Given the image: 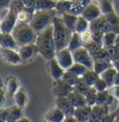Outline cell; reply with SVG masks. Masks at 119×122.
<instances>
[{
  "label": "cell",
  "mask_w": 119,
  "mask_h": 122,
  "mask_svg": "<svg viewBox=\"0 0 119 122\" xmlns=\"http://www.w3.org/2000/svg\"><path fill=\"white\" fill-rule=\"evenodd\" d=\"M99 7L102 15H107L115 12L114 9L113 0H99Z\"/></svg>",
  "instance_id": "28"
},
{
  "label": "cell",
  "mask_w": 119,
  "mask_h": 122,
  "mask_svg": "<svg viewBox=\"0 0 119 122\" xmlns=\"http://www.w3.org/2000/svg\"><path fill=\"white\" fill-rule=\"evenodd\" d=\"M72 31L65 25L62 17L56 16L53 20V36L56 44V51L68 48L69 42L73 36Z\"/></svg>",
  "instance_id": "2"
},
{
  "label": "cell",
  "mask_w": 119,
  "mask_h": 122,
  "mask_svg": "<svg viewBox=\"0 0 119 122\" xmlns=\"http://www.w3.org/2000/svg\"><path fill=\"white\" fill-rule=\"evenodd\" d=\"M74 91V87L69 85L62 78L58 80H53L52 92L57 97H68L71 92Z\"/></svg>",
  "instance_id": "9"
},
{
  "label": "cell",
  "mask_w": 119,
  "mask_h": 122,
  "mask_svg": "<svg viewBox=\"0 0 119 122\" xmlns=\"http://www.w3.org/2000/svg\"><path fill=\"white\" fill-rule=\"evenodd\" d=\"M72 53H73V57H74V62L81 63V64L87 66L89 69L93 70L94 60H93L92 56L90 55L89 51L84 46L79 48V49H77V50H75V51H72Z\"/></svg>",
  "instance_id": "6"
},
{
  "label": "cell",
  "mask_w": 119,
  "mask_h": 122,
  "mask_svg": "<svg viewBox=\"0 0 119 122\" xmlns=\"http://www.w3.org/2000/svg\"><path fill=\"white\" fill-rule=\"evenodd\" d=\"M114 122H119V115H117L114 118Z\"/></svg>",
  "instance_id": "55"
},
{
  "label": "cell",
  "mask_w": 119,
  "mask_h": 122,
  "mask_svg": "<svg viewBox=\"0 0 119 122\" xmlns=\"http://www.w3.org/2000/svg\"><path fill=\"white\" fill-rule=\"evenodd\" d=\"M113 64H114V68L119 72V60L117 61H113Z\"/></svg>",
  "instance_id": "53"
},
{
  "label": "cell",
  "mask_w": 119,
  "mask_h": 122,
  "mask_svg": "<svg viewBox=\"0 0 119 122\" xmlns=\"http://www.w3.org/2000/svg\"><path fill=\"white\" fill-rule=\"evenodd\" d=\"M47 68H48V71L49 74L51 76V78L53 80H58L60 79L64 74V72L66 70H64L58 62L56 58H53L50 61H48L47 63Z\"/></svg>",
  "instance_id": "13"
},
{
  "label": "cell",
  "mask_w": 119,
  "mask_h": 122,
  "mask_svg": "<svg viewBox=\"0 0 119 122\" xmlns=\"http://www.w3.org/2000/svg\"><path fill=\"white\" fill-rule=\"evenodd\" d=\"M0 44H1L2 48L13 49V50H17V51L19 49V45L16 42L12 34L1 33L0 34Z\"/></svg>",
  "instance_id": "19"
},
{
  "label": "cell",
  "mask_w": 119,
  "mask_h": 122,
  "mask_svg": "<svg viewBox=\"0 0 119 122\" xmlns=\"http://www.w3.org/2000/svg\"><path fill=\"white\" fill-rule=\"evenodd\" d=\"M35 44L38 48V52L47 61L55 58L57 51L53 36V23L46 30L38 34Z\"/></svg>",
  "instance_id": "1"
},
{
  "label": "cell",
  "mask_w": 119,
  "mask_h": 122,
  "mask_svg": "<svg viewBox=\"0 0 119 122\" xmlns=\"http://www.w3.org/2000/svg\"><path fill=\"white\" fill-rule=\"evenodd\" d=\"M81 47H83V42L81 40L80 34L77 32H74L73 36H72V38L69 42V45H68V49L71 51H74L81 48Z\"/></svg>",
  "instance_id": "29"
},
{
  "label": "cell",
  "mask_w": 119,
  "mask_h": 122,
  "mask_svg": "<svg viewBox=\"0 0 119 122\" xmlns=\"http://www.w3.org/2000/svg\"><path fill=\"white\" fill-rule=\"evenodd\" d=\"M80 37H81V40L83 42V45L84 44H88L89 42L93 40V37H92V33L90 29L84 31L82 33H80Z\"/></svg>",
  "instance_id": "42"
},
{
  "label": "cell",
  "mask_w": 119,
  "mask_h": 122,
  "mask_svg": "<svg viewBox=\"0 0 119 122\" xmlns=\"http://www.w3.org/2000/svg\"><path fill=\"white\" fill-rule=\"evenodd\" d=\"M91 111H92V106H89L87 104V105L75 108L74 116L75 117L78 122H89Z\"/></svg>",
  "instance_id": "18"
},
{
  "label": "cell",
  "mask_w": 119,
  "mask_h": 122,
  "mask_svg": "<svg viewBox=\"0 0 119 122\" xmlns=\"http://www.w3.org/2000/svg\"><path fill=\"white\" fill-rule=\"evenodd\" d=\"M118 34H116L115 32H107L103 35V38H102V45L104 48H108V47H112L114 45V42L116 39Z\"/></svg>",
  "instance_id": "31"
},
{
  "label": "cell",
  "mask_w": 119,
  "mask_h": 122,
  "mask_svg": "<svg viewBox=\"0 0 119 122\" xmlns=\"http://www.w3.org/2000/svg\"><path fill=\"white\" fill-rule=\"evenodd\" d=\"M62 122H78V121H77V119L75 118L74 116H67V117H65V118L63 119Z\"/></svg>",
  "instance_id": "49"
},
{
  "label": "cell",
  "mask_w": 119,
  "mask_h": 122,
  "mask_svg": "<svg viewBox=\"0 0 119 122\" xmlns=\"http://www.w3.org/2000/svg\"><path fill=\"white\" fill-rule=\"evenodd\" d=\"M23 5L26 7V8H29V9H33V10H35V2L36 0H21Z\"/></svg>",
  "instance_id": "44"
},
{
  "label": "cell",
  "mask_w": 119,
  "mask_h": 122,
  "mask_svg": "<svg viewBox=\"0 0 119 122\" xmlns=\"http://www.w3.org/2000/svg\"><path fill=\"white\" fill-rule=\"evenodd\" d=\"M88 70H89V68L87 66H85V65H83L81 63H78V62H74L67 71L74 74L77 76H83Z\"/></svg>",
  "instance_id": "33"
},
{
  "label": "cell",
  "mask_w": 119,
  "mask_h": 122,
  "mask_svg": "<svg viewBox=\"0 0 119 122\" xmlns=\"http://www.w3.org/2000/svg\"><path fill=\"white\" fill-rule=\"evenodd\" d=\"M57 1L56 0H36L35 11L37 10H56Z\"/></svg>",
  "instance_id": "23"
},
{
  "label": "cell",
  "mask_w": 119,
  "mask_h": 122,
  "mask_svg": "<svg viewBox=\"0 0 119 122\" xmlns=\"http://www.w3.org/2000/svg\"><path fill=\"white\" fill-rule=\"evenodd\" d=\"M114 85H119V72L117 71L114 77Z\"/></svg>",
  "instance_id": "52"
},
{
  "label": "cell",
  "mask_w": 119,
  "mask_h": 122,
  "mask_svg": "<svg viewBox=\"0 0 119 122\" xmlns=\"http://www.w3.org/2000/svg\"><path fill=\"white\" fill-rule=\"evenodd\" d=\"M97 93L98 92L96 91V89L94 87H90L89 91L88 93L85 95L86 96V100H87V103L89 106H93L96 104V100H97Z\"/></svg>",
  "instance_id": "37"
},
{
  "label": "cell",
  "mask_w": 119,
  "mask_h": 122,
  "mask_svg": "<svg viewBox=\"0 0 119 122\" xmlns=\"http://www.w3.org/2000/svg\"></svg>",
  "instance_id": "60"
},
{
  "label": "cell",
  "mask_w": 119,
  "mask_h": 122,
  "mask_svg": "<svg viewBox=\"0 0 119 122\" xmlns=\"http://www.w3.org/2000/svg\"><path fill=\"white\" fill-rule=\"evenodd\" d=\"M115 117H116L115 113H110L109 115H107L100 122H114Z\"/></svg>",
  "instance_id": "46"
},
{
  "label": "cell",
  "mask_w": 119,
  "mask_h": 122,
  "mask_svg": "<svg viewBox=\"0 0 119 122\" xmlns=\"http://www.w3.org/2000/svg\"><path fill=\"white\" fill-rule=\"evenodd\" d=\"M68 99L70 102H72V104L74 106V108L77 107H81L84 105H87V100H86V96L81 94L79 92L73 91V92L68 95Z\"/></svg>",
  "instance_id": "21"
},
{
  "label": "cell",
  "mask_w": 119,
  "mask_h": 122,
  "mask_svg": "<svg viewBox=\"0 0 119 122\" xmlns=\"http://www.w3.org/2000/svg\"><path fill=\"white\" fill-rule=\"evenodd\" d=\"M85 19L89 20V22H91L92 20L98 19L99 16H101V11H100V9H99V6L97 5H94V4H89L88 7H86L82 14H81Z\"/></svg>",
  "instance_id": "16"
},
{
  "label": "cell",
  "mask_w": 119,
  "mask_h": 122,
  "mask_svg": "<svg viewBox=\"0 0 119 122\" xmlns=\"http://www.w3.org/2000/svg\"><path fill=\"white\" fill-rule=\"evenodd\" d=\"M18 51L20 53L22 61H27L34 58L38 52V48L36 44H29V45H23L20 46Z\"/></svg>",
  "instance_id": "14"
},
{
  "label": "cell",
  "mask_w": 119,
  "mask_h": 122,
  "mask_svg": "<svg viewBox=\"0 0 119 122\" xmlns=\"http://www.w3.org/2000/svg\"><path fill=\"white\" fill-rule=\"evenodd\" d=\"M89 29L92 33L93 41H96L99 44H102L103 35L105 33L111 32V31L114 32L113 26L107 21L104 15H101L98 19L92 20L89 23Z\"/></svg>",
  "instance_id": "5"
},
{
  "label": "cell",
  "mask_w": 119,
  "mask_h": 122,
  "mask_svg": "<svg viewBox=\"0 0 119 122\" xmlns=\"http://www.w3.org/2000/svg\"><path fill=\"white\" fill-rule=\"evenodd\" d=\"M35 12V10L33 9H29V8H25L24 10H20L17 13V18L18 20L20 22H26V23H30L31 20L34 17V14Z\"/></svg>",
  "instance_id": "25"
},
{
  "label": "cell",
  "mask_w": 119,
  "mask_h": 122,
  "mask_svg": "<svg viewBox=\"0 0 119 122\" xmlns=\"http://www.w3.org/2000/svg\"><path fill=\"white\" fill-rule=\"evenodd\" d=\"M57 13L58 11L56 10H37L35 12L30 25L38 35L53 23L54 18L57 16Z\"/></svg>",
  "instance_id": "4"
},
{
  "label": "cell",
  "mask_w": 119,
  "mask_h": 122,
  "mask_svg": "<svg viewBox=\"0 0 119 122\" xmlns=\"http://www.w3.org/2000/svg\"><path fill=\"white\" fill-rule=\"evenodd\" d=\"M16 122H31L29 118H27L26 117H21L20 119H18Z\"/></svg>",
  "instance_id": "51"
},
{
  "label": "cell",
  "mask_w": 119,
  "mask_h": 122,
  "mask_svg": "<svg viewBox=\"0 0 119 122\" xmlns=\"http://www.w3.org/2000/svg\"><path fill=\"white\" fill-rule=\"evenodd\" d=\"M1 56L5 62L11 65H17L22 62L21 57L17 50L8 49V48H2L1 47Z\"/></svg>",
  "instance_id": "11"
},
{
  "label": "cell",
  "mask_w": 119,
  "mask_h": 122,
  "mask_svg": "<svg viewBox=\"0 0 119 122\" xmlns=\"http://www.w3.org/2000/svg\"><path fill=\"white\" fill-rule=\"evenodd\" d=\"M6 94H7V92H6L5 88L2 87V89H1V106H3L4 103H5V101H6Z\"/></svg>",
  "instance_id": "48"
},
{
  "label": "cell",
  "mask_w": 119,
  "mask_h": 122,
  "mask_svg": "<svg viewBox=\"0 0 119 122\" xmlns=\"http://www.w3.org/2000/svg\"><path fill=\"white\" fill-rule=\"evenodd\" d=\"M83 79L86 81V83L90 86L93 87V85L96 83V81L99 78V75H98L96 72L92 69H89L88 71L85 73V75L82 76Z\"/></svg>",
  "instance_id": "30"
},
{
  "label": "cell",
  "mask_w": 119,
  "mask_h": 122,
  "mask_svg": "<svg viewBox=\"0 0 119 122\" xmlns=\"http://www.w3.org/2000/svg\"><path fill=\"white\" fill-rule=\"evenodd\" d=\"M56 106L60 108L65 116H74V106L70 102L68 97H57L56 98Z\"/></svg>",
  "instance_id": "15"
},
{
  "label": "cell",
  "mask_w": 119,
  "mask_h": 122,
  "mask_svg": "<svg viewBox=\"0 0 119 122\" xmlns=\"http://www.w3.org/2000/svg\"><path fill=\"white\" fill-rule=\"evenodd\" d=\"M116 73H117V70L114 68V66H112V67L108 68L107 70L102 72L99 75V76L107 82V84L109 85V88H111L112 86L114 85V77H115Z\"/></svg>",
  "instance_id": "24"
},
{
  "label": "cell",
  "mask_w": 119,
  "mask_h": 122,
  "mask_svg": "<svg viewBox=\"0 0 119 122\" xmlns=\"http://www.w3.org/2000/svg\"><path fill=\"white\" fill-rule=\"evenodd\" d=\"M114 66L113 61H106V60H98V61H94V66H93V70L96 72L98 75H100L102 72L107 70L108 68Z\"/></svg>",
  "instance_id": "27"
},
{
  "label": "cell",
  "mask_w": 119,
  "mask_h": 122,
  "mask_svg": "<svg viewBox=\"0 0 119 122\" xmlns=\"http://www.w3.org/2000/svg\"><path fill=\"white\" fill-rule=\"evenodd\" d=\"M19 79L14 76H9L5 80V90L7 92V95L10 97H13L17 91L20 89Z\"/></svg>",
  "instance_id": "17"
},
{
  "label": "cell",
  "mask_w": 119,
  "mask_h": 122,
  "mask_svg": "<svg viewBox=\"0 0 119 122\" xmlns=\"http://www.w3.org/2000/svg\"><path fill=\"white\" fill-rule=\"evenodd\" d=\"M79 77L80 76H77L74 74H73V73H71V72L66 70V71L64 72V74H63L61 78L65 82H67L69 85H71L72 87H74V85L76 84V82H77Z\"/></svg>",
  "instance_id": "39"
},
{
  "label": "cell",
  "mask_w": 119,
  "mask_h": 122,
  "mask_svg": "<svg viewBox=\"0 0 119 122\" xmlns=\"http://www.w3.org/2000/svg\"><path fill=\"white\" fill-rule=\"evenodd\" d=\"M89 22L87 19H85L82 15H79L78 16V20H77V22H76V27H75V32L77 33H82L84 31L89 29Z\"/></svg>",
  "instance_id": "36"
},
{
  "label": "cell",
  "mask_w": 119,
  "mask_h": 122,
  "mask_svg": "<svg viewBox=\"0 0 119 122\" xmlns=\"http://www.w3.org/2000/svg\"><path fill=\"white\" fill-rule=\"evenodd\" d=\"M89 89H90V86H89V85L86 83V81L83 79L82 76H80L79 78H78L76 84H75L74 87V91L79 92V93L83 94V95H86V94L88 93V92L89 91Z\"/></svg>",
  "instance_id": "34"
},
{
  "label": "cell",
  "mask_w": 119,
  "mask_h": 122,
  "mask_svg": "<svg viewBox=\"0 0 119 122\" xmlns=\"http://www.w3.org/2000/svg\"><path fill=\"white\" fill-rule=\"evenodd\" d=\"M111 96V92L106 90L103 92H98L97 93V100H96V104H107L109 98Z\"/></svg>",
  "instance_id": "38"
},
{
  "label": "cell",
  "mask_w": 119,
  "mask_h": 122,
  "mask_svg": "<svg viewBox=\"0 0 119 122\" xmlns=\"http://www.w3.org/2000/svg\"><path fill=\"white\" fill-rule=\"evenodd\" d=\"M43 122H51V121H49V120H46V119H44V121Z\"/></svg>",
  "instance_id": "56"
},
{
  "label": "cell",
  "mask_w": 119,
  "mask_h": 122,
  "mask_svg": "<svg viewBox=\"0 0 119 122\" xmlns=\"http://www.w3.org/2000/svg\"><path fill=\"white\" fill-rule=\"evenodd\" d=\"M22 108L18 105H13L7 108H2L0 111V118L1 120L6 122H16L22 117Z\"/></svg>",
  "instance_id": "7"
},
{
  "label": "cell",
  "mask_w": 119,
  "mask_h": 122,
  "mask_svg": "<svg viewBox=\"0 0 119 122\" xmlns=\"http://www.w3.org/2000/svg\"><path fill=\"white\" fill-rule=\"evenodd\" d=\"M93 87L96 89L97 92H103V91L108 90L109 85L107 84V82L105 81L103 78H101V77L99 76V78L96 81V83L93 85Z\"/></svg>",
  "instance_id": "41"
},
{
  "label": "cell",
  "mask_w": 119,
  "mask_h": 122,
  "mask_svg": "<svg viewBox=\"0 0 119 122\" xmlns=\"http://www.w3.org/2000/svg\"><path fill=\"white\" fill-rule=\"evenodd\" d=\"M11 1H12V0H0V9H1V10L9 9Z\"/></svg>",
  "instance_id": "47"
},
{
  "label": "cell",
  "mask_w": 119,
  "mask_h": 122,
  "mask_svg": "<svg viewBox=\"0 0 119 122\" xmlns=\"http://www.w3.org/2000/svg\"><path fill=\"white\" fill-rule=\"evenodd\" d=\"M109 114L110 108L108 104H95L92 106L89 122H100Z\"/></svg>",
  "instance_id": "12"
},
{
  "label": "cell",
  "mask_w": 119,
  "mask_h": 122,
  "mask_svg": "<svg viewBox=\"0 0 119 122\" xmlns=\"http://www.w3.org/2000/svg\"><path fill=\"white\" fill-rule=\"evenodd\" d=\"M110 92L115 97V99H118L119 100V85H114V86H112Z\"/></svg>",
  "instance_id": "45"
},
{
  "label": "cell",
  "mask_w": 119,
  "mask_h": 122,
  "mask_svg": "<svg viewBox=\"0 0 119 122\" xmlns=\"http://www.w3.org/2000/svg\"><path fill=\"white\" fill-rule=\"evenodd\" d=\"M65 114L62 112L60 108L57 106L50 108V110L47 112L45 115V118L46 120H49L51 122H62L63 119L65 118Z\"/></svg>",
  "instance_id": "20"
},
{
  "label": "cell",
  "mask_w": 119,
  "mask_h": 122,
  "mask_svg": "<svg viewBox=\"0 0 119 122\" xmlns=\"http://www.w3.org/2000/svg\"><path fill=\"white\" fill-rule=\"evenodd\" d=\"M118 115H119V112H118Z\"/></svg>",
  "instance_id": "59"
},
{
  "label": "cell",
  "mask_w": 119,
  "mask_h": 122,
  "mask_svg": "<svg viewBox=\"0 0 119 122\" xmlns=\"http://www.w3.org/2000/svg\"><path fill=\"white\" fill-rule=\"evenodd\" d=\"M13 100L16 105H18L20 108L25 107L27 103V94L24 90V88L20 87V89L17 91V92L13 96Z\"/></svg>",
  "instance_id": "22"
},
{
  "label": "cell",
  "mask_w": 119,
  "mask_h": 122,
  "mask_svg": "<svg viewBox=\"0 0 119 122\" xmlns=\"http://www.w3.org/2000/svg\"><path fill=\"white\" fill-rule=\"evenodd\" d=\"M17 22H18L17 13L13 12L12 10L9 9L8 13L5 15V17L2 19V21H1V26H0L1 33L12 34Z\"/></svg>",
  "instance_id": "8"
},
{
  "label": "cell",
  "mask_w": 119,
  "mask_h": 122,
  "mask_svg": "<svg viewBox=\"0 0 119 122\" xmlns=\"http://www.w3.org/2000/svg\"><path fill=\"white\" fill-rule=\"evenodd\" d=\"M12 35L16 42L18 43L19 47L23 45L35 44L38 36L37 33L30 25V23L20 22V21L17 22L14 30L12 32Z\"/></svg>",
  "instance_id": "3"
},
{
  "label": "cell",
  "mask_w": 119,
  "mask_h": 122,
  "mask_svg": "<svg viewBox=\"0 0 119 122\" xmlns=\"http://www.w3.org/2000/svg\"><path fill=\"white\" fill-rule=\"evenodd\" d=\"M62 20L64 21L65 25L69 28L72 32H75V27H76V22L78 20L77 15H74L71 13H64L61 15Z\"/></svg>",
  "instance_id": "26"
},
{
  "label": "cell",
  "mask_w": 119,
  "mask_h": 122,
  "mask_svg": "<svg viewBox=\"0 0 119 122\" xmlns=\"http://www.w3.org/2000/svg\"><path fill=\"white\" fill-rule=\"evenodd\" d=\"M105 49L109 52L112 61L119 60V50L117 48H115L114 46H112V47H108V48H105Z\"/></svg>",
  "instance_id": "43"
},
{
  "label": "cell",
  "mask_w": 119,
  "mask_h": 122,
  "mask_svg": "<svg viewBox=\"0 0 119 122\" xmlns=\"http://www.w3.org/2000/svg\"><path fill=\"white\" fill-rule=\"evenodd\" d=\"M56 1H60V0H56Z\"/></svg>",
  "instance_id": "58"
},
{
  "label": "cell",
  "mask_w": 119,
  "mask_h": 122,
  "mask_svg": "<svg viewBox=\"0 0 119 122\" xmlns=\"http://www.w3.org/2000/svg\"><path fill=\"white\" fill-rule=\"evenodd\" d=\"M55 58L57 59L60 65L64 70H68L70 67L74 63L73 53L68 48H65V49H62L60 51H57Z\"/></svg>",
  "instance_id": "10"
},
{
  "label": "cell",
  "mask_w": 119,
  "mask_h": 122,
  "mask_svg": "<svg viewBox=\"0 0 119 122\" xmlns=\"http://www.w3.org/2000/svg\"><path fill=\"white\" fill-rule=\"evenodd\" d=\"M117 112H119V104H118V108H117Z\"/></svg>",
  "instance_id": "57"
},
{
  "label": "cell",
  "mask_w": 119,
  "mask_h": 122,
  "mask_svg": "<svg viewBox=\"0 0 119 122\" xmlns=\"http://www.w3.org/2000/svg\"><path fill=\"white\" fill-rule=\"evenodd\" d=\"M56 10L60 15H62L64 13H70L71 0H60V1H57Z\"/></svg>",
  "instance_id": "32"
},
{
  "label": "cell",
  "mask_w": 119,
  "mask_h": 122,
  "mask_svg": "<svg viewBox=\"0 0 119 122\" xmlns=\"http://www.w3.org/2000/svg\"><path fill=\"white\" fill-rule=\"evenodd\" d=\"M80 2H81L82 6H83L84 8L88 7L89 4H91V0H80Z\"/></svg>",
  "instance_id": "50"
},
{
  "label": "cell",
  "mask_w": 119,
  "mask_h": 122,
  "mask_svg": "<svg viewBox=\"0 0 119 122\" xmlns=\"http://www.w3.org/2000/svg\"><path fill=\"white\" fill-rule=\"evenodd\" d=\"M114 46L119 50V34L117 35V36H116V39H115V42H114Z\"/></svg>",
  "instance_id": "54"
},
{
  "label": "cell",
  "mask_w": 119,
  "mask_h": 122,
  "mask_svg": "<svg viewBox=\"0 0 119 122\" xmlns=\"http://www.w3.org/2000/svg\"><path fill=\"white\" fill-rule=\"evenodd\" d=\"M105 19L107 20V21L109 22L110 24L113 26L114 30L116 34H119V16L115 13H110L107 15H104Z\"/></svg>",
  "instance_id": "35"
},
{
  "label": "cell",
  "mask_w": 119,
  "mask_h": 122,
  "mask_svg": "<svg viewBox=\"0 0 119 122\" xmlns=\"http://www.w3.org/2000/svg\"><path fill=\"white\" fill-rule=\"evenodd\" d=\"M25 8L26 7L23 5V3H22L21 0H12L9 9L10 10H12L13 12H15V13H18L19 11L24 10Z\"/></svg>",
  "instance_id": "40"
}]
</instances>
